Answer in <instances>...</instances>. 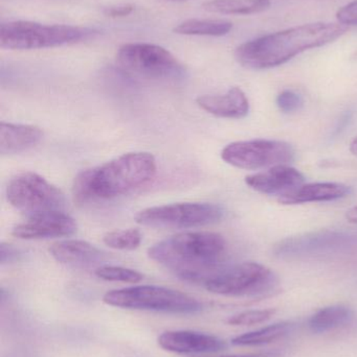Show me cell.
Masks as SVG:
<instances>
[{
    "instance_id": "obj_28",
    "label": "cell",
    "mask_w": 357,
    "mask_h": 357,
    "mask_svg": "<svg viewBox=\"0 0 357 357\" xmlns=\"http://www.w3.org/2000/svg\"><path fill=\"white\" fill-rule=\"evenodd\" d=\"M22 256L20 250L8 243H1L0 245V262L1 264H12L17 261Z\"/></svg>"
},
{
    "instance_id": "obj_25",
    "label": "cell",
    "mask_w": 357,
    "mask_h": 357,
    "mask_svg": "<svg viewBox=\"0 0 357 357\" xmlns=\"http://www.w3.org/2000/svg\"><path fill=\"white\" fill-rule=\"evenodd\" d=\"M275 314H276V310H272V308L247 310V312H239V314L230 317L226 322L232 326H253V325L262 324V323L270 320Z\"/></svg>"
},
{
    "instance_id": "obj_13",
    "label": "cell",
    "mask_w": 357,
    "mask_h": 357,
    "mask_svg": "<svg viewBox=\"0 0 357 357\" xmlns=\"http://www.w3.org/2000/svg\"><path fill=\"white\" fill-rule=\"evenodd\" d=\"M157 343L166 351L178 354H214L226 348V342L215 335L189 331H166Z\"/></svg>"
},
{
    "instance_id": "obj_11",
    "label": "cell",
    "mask_w": 357,
    "mask_h": 357,
    "mask_svg": "<svg viewBox=\"0 0 357 357\" xmlns=\"http://www.w3.org/2000/svg\"><path fill=\"white\" fill-rule=\"evenodd\" d=\"M352 236L337 231H320L291 237L275 245V255L280 258L322 255L344 249L351 243Z\"/></svg>"
},
{
    "instance_id": "obj_27",
    "label": "cell",
    "mask_w": 357,
    "mask_h": 357,
    "mask_svg": "<svg viewBox=\"0 0 357 357\" xmlns=\"http://www.w3.org/2000/svg\"><path fill=\"white\" fill-rule=\"evenodd\" d=\"M340 23L345 25H357V0L343 6L337 14Z\"/></svg>"
},
{
    "instance_id": "obj_20",
    "label": "cell",
    "mask_w": 357,
    "mask_h": 357,
    "mask_svg": "<svg viewBox=\"0 0 357 357\" xmlns=\"http://www.w3.org/2000/svg\"><path fill=\"white\" fill-rule=\"evenodd\" d=\"M293 328V323H276V324L263 327L258 331L238 335L232 340V344L234 346H240V347H257V346L268 345V344L274 343V342L287 337Z\"/></svg>"
},
{
    "instance_id": "obj_29",
    "label": "cell",
    "mask_w": 357,
    "mask_h": 357,
    "mask_svg": "<svg viewBox=\"0 0 357 357\" xmlns=\"http://www.w3.org/2000/svg\"><path fill=\"white\" fill-rule=\"evenodd\" d=\"M134 6L132 4H121V6H109L105 10V14L108 17H125L133 12Z\"/></svg>"
},
{
    "instance_id": "obj_6",
    "label": "cell",
    "mask_w": 357,
    "mask_h": 357,
    "mask_svg": "<svg viewBox=\"0 0 357 357\" xmlns=\"http://www.w3.org/2000/svg\"><path fill=\"white\" fill-rule=\"evenodd\" d=\"M278 278L266 266L243 262L220 268L205 283V289L228 297H266L278 287Z\"/></svg>"
},
{
    "instance_id": "obj_15",
    "label": "cell",
    "mask_w": 357,
    "mask_h": 357,
    "mask_svg": "<svg viewBox=\"0 0 357 357\" xmlns=\"http://www.w3.org/2000/svg\"><path fill=\"white\" fill-rule=\"evenodd\" d=\"M50 253L57 261L71 268H86L98 266L106 255L87 241L67 239L54 243Z\"/></svg>"
},
{
    "instance_id": "obj_32",
    "label": "cell",
    "mask_w": 357,
    "mask_h": 357,
    "mask_svg": "<svg viewBox=\"0 0 357 357\" xmlns=\"http://www.w3.org/2000/svg\"><path fill=\"white\" fill-rule=\"evenodd\" d=\"M350 151L354 156L357 157V137L354 138V142L350 144Z\"/></svg>"
},
{
    "instance_id": "obj_23",
    "label": "cell",
    "mask_w": 357,
    "mask_h": 357,
    "mask_svg": "<svg viewBox=\"0 0 357 357\" xmlns=\"http://www.w3.org/2000/svg\"><path fill=\"white\" fill-rule=\"evenodd\" d=\"M142 238V233L138 229H128L107 233L103 237V241L111 249L131 251L140 247Z\"/></svg>"
},
{
    "instance_id": "obj_7",
    "label": "cell",
    "mask_w": 357,
    "mask_h": 357,
    "mask_svg": "<svg viewBox=\"0 0 357 357\" xmlns=\"http://www.w3.org/2000/svg\"><path fill=\"white\" fill-rule=\"evenodd\" d=\"M117 61L126 73L144 79L175 81L186 75L184 65L169 50L155 44H125L119 47Z\"/></svg>"
},
{
    "instance_id": "obj_21",
    "label": "cell",
    "mask_w": 357,
    "mask_h": 357,
    "mask_svg": "<svg viewBox=\"0 0 357 357\" xmlns=\"http://www.w3.org/2000/svg\"><path fill=\"white\" fill-rule=\"evenodd\" d=\"M232 29V22L221 19H189L178 24L174 31L180 35L221 37Z\"/></svg>"
},
{
    "instance_id": "obj_30",
    "label": "cell",
    "mask_w": 357,
    "mask_h": 357,
    "mask_svg": "<svg viewBox=\"0 0 357 357\" xmlns=\"http://www.w3.org/2000/svg\"><path fill=\"white\" fill-rule=\"evenodd\" d=\"M276 354H272V352H265V354H241V356H210V357H276ZM199 357V356H195ZM207 357V356H201Z\"/></svg>"
},
{
    "instance_id": "obj_8",
    "label": "cell",
    "mask_w": 357,
    "mask_h": 357,
    "mask_svg": "<svg viewBox=\"0 0 357 357\" xmlns=\"http://www.w3.org/2000/svg\"><path fill=\"white\" fill-rule=\"evenodd\" d=\"M224 214V209L215 204L176 203L142 210L136 214V220L151 228H198L219 222Z\"/></svg>"
},
{
    "instance_id": "obj_12",
    "label": "cell",
    "mask_w": 357,
    "mask_h": 357,
    "mask_svg": "<svg viewBox=\"0 0 357 357\" xmlns=\"http://www.w3.org/2000/svg\"><path fill=\"white\" fill-rule=\"evenodd\" d=\"M77 222L63 211H48L29 215L13 229L12 234L20 239H48L75 234Z\"/></svg>"
},
{
    "instance_id": "obj_33",
    "label": "cell",
    "mask_w": 357,
    "mask_h": 357,
    "mask_svg": "<svg viewBox=\"0 0 357 357\" xmlns=\"http://www.w3.org/2000/svg\"><path fill=\"white\" fill-rule=\"evenodd\" d=\"M173 1H174V0H173Z\"/></svg>"
},
{
    "instance_id": "obj_10",
    "label": "cell",
    "mask_w": 357,
    "mask_h": 357,
    "mask_svg": "<svg viewBox=\"0 0 357 357\" xmlns=\"http://www.w3.org/2000/svg\"><path fill=\"white\" fill-rule=\"evenodd\" d=\"M291 144L279 140L255 139L228 144L222 150L224 162L237 169H260L287 165L295 159Z\"/></svg>"
},
{
    "instance_id": "obj_31",
    "label": "cell",
    "mask_w": 357,
    "mask_h": 357,
    "mask_svg": "<svg viewBox=\"0 0 357 357\" xmlns=\"http://www.w3.org/2000/svg\"><path fill=\"white\" fill-rule=\"evenodd\" d=\"M346 218L349 220L350 222L357 224V206L356 207L351 208L349 211L346 214Z\"/></svg>"
},
{
    "instance_id": "obj_3",
    "label": "cell",
    "mask_w": 357,
    "mask_h": 357,
    "mask_svg": "<svg viewBox=\"0 0 357 357\" xmlns=\"http://www.w3.org/2000/svg\"><path fill=\"white\" fill-rule=\"evenodd\" d=\"M156 169V161L150 153H128L81 172L73 181V197L79 203L115 199L148 185Z\"/></svg>"
},
{
    "instance_id": "obj_22",
    "label": "cell",
    "mask_w": 357,
    "mask_h": 357,
    "mask_svg": "<svg viewBox=\"0 0 357 357\" xmlns=\"http://www.w3.org/2000/svg\"><path fill=\"white\" fill-rule=\"evenodd\" d=\"M270 6V0H211L203 4L210 13L224 15H251L263 12Z\"/></svg>"
},
{
    "instance_id": "obj_5",
    "label": "cell",
    "mask_w": 357,
    "mask_h": 357,
    "mask_svg": "<svg viewBox=\"0 0 357 357\" xmlns=\"http://www.w3.org/2000/svg\"><path fill=\"white\" fill-rule=\"evenodd\" d=\"M92 33L90 29L73 25L8 21L0 25V46L13 50L58 47L85 40Z\"/></svg>"
},
{
    "instance_id": "obj_26",
    "label": "cell",
    "mask_w": 357,
    "mask_h": 357,
    "mask_svg": "<svg viewBox=\"0 0 357 357\" xmlns=\"http://www.w3.org/2000/svg\"><path fill=\"white\" fill-rule=\"evenodd\" d=\"M277 105L283 113H293L303 106V98L291 90H284L277 98Z\"/></svg>"
},
{
    "instance_id": "obj_2",
    "label": "cell",
    "mask_w": 357,
    "mask_h": 357,
    "mask_svg": "<svg viewBox=\"0 0 357 357\" xmlns=\"http://www.w3.org/2000/svg\"><path fill=\"white\" fill-rule=\"evenodd\" d=\"M226 249V239L217 233L186 232L155 243L148 256L178 278L205 284L220 270Z\"/></svg>"
},
{
    "instance_id": "obj_17",
    "label": "cell",
    "mask_w": 357,
    "mask_h": 357,
    "mask_svg": "<svg viewBox=\"0 0 357 357\" xmlns=\"http://www.w3.org/2000/svg\"><path fill=\"white\" fill-rule=\"evenodd\" d=\"M43 132L35 126L0 123V153L2 155L19 154L39 144Z\"/></svg>"
},
{
    "instance_id": "obj_9",
    "label": "cell",
    "mask_w": 357,
    "mask_h": 357,
    "mask_svg": "<svg viewBox=\"0 0 357 357\" xmlns=\"http://www.w3.org/2000/svg\"><path fill=\"white\" fill-rule=\"evenodd\" d=\"M8 203L29 215L62 211L66 207L64 193L38 174L27 172L10 181L6 187Z\"/></svg>"
},
{
    "instance_id": "obj_16",
    "label": "cell",
    "mask_w": 357,
    "mask_h": 357,
    "mask_svg": "<svg viewBox=\"0 0 357 357\" xmlns=\"http://www.w3.org/2000/svg\"><path fill=\"white\" fill-rule=\"evenodd\" d=\"M196 102L205 112L221 119H243L249 111V100L238 87L231 88L220 96H199Z\"/></svg>"
},
{
    "instance_id": "obj_19",
    "label": "cell",
    "mask_w": 357,
    "mask_h": 357,
    "mask_svg": "<svg viewBox=\"0 0 357 357\" xmlns=\"http://www.w3.org/2000/svg\"><path fill=\"white\" fill-rule=\"evenodd\" d=\"M354 319V312L345 305H333L318 310L310 317L308 327L316 335L328 333L349 324Z\"/></svg>"
},
{
    "instance_id": "obj_24",
    "label": "cell",
    "mask_w": 357,
    "mask_h": 357,
    "mask_svg": "<svg viewBox=\"0 0 357 357\" xmlns=\"http://www.w3.org/2000/svg\"><path fill=\"white\" fill-rule=\"evenodd\" d=\"M94 273L96 277L103 280L115 281V282L138 283L144 278L142 273L132 268H122V266H99Z\"/></svg>"
},
{
    "instance_id": "obj_14",
    "label": "cell",
    "mask_w": 357,
    "mask_h": 357,
    "mask_svg": "<svg viewBox=\"0 0 357 357\" xmlns=\"http://www.w3.org/2000/svg\"><path fill=\"white\" fill-rule=\"evenodd\" d=\"M304 181L303 174L287 165H278L268 172L245 178V183L254 190L264 195H279V197L299 188Z\"/></svg>"
},
{
    "instance_id": "obj_4",
    "label": "cell",
    "mask_w": 357,
    "mask_h": 357,
    "mask_svg": "<svg viewBox=\"0 0 357 357\" xmlns=\"http://www.w3.org/2000/svg\"><path fill=\"white\" fill-rule=\"evenodd\" d=\"M107 305L123 310H149L167 314H196L203 310V304L175 289L154 285H138L108 291L103 297Z\"/></svg>"
},
{
    "instance_id": "obj_1",
    "label": "cell",
    "mask_w": 357,
    "mask_h": 357,
    "mask_svg": "<svg viewBox=\"0 0 357 357\" xmlns=\"http://www.w3.org/2000/svg\"><path fill=\"white\" fill-rule=\"evenodd\" d=\"M343 23L314 22L262 36L237 47L235 56L243 67L268 69L289 62L301 52L335 42L347 33Z\"/></svg>"
},
{
    "instance_id": "obj_18",
    "label": "cell",
    "mask_w": 357,
    "mask_h": 357,
    "mask_svg": "<svg viewBox=\"0 0 357 357\" xmlns=\"http://www.w3.org/2000/svg\"><path fill=\"white\" fill-rule=\"evenodd\" d=\"M347 185L341 183H312L302 185L291 192L279 197V202L284 205L312 203V202H329L342 199L349 195Z\"/></svg>"
}]
</instances>
